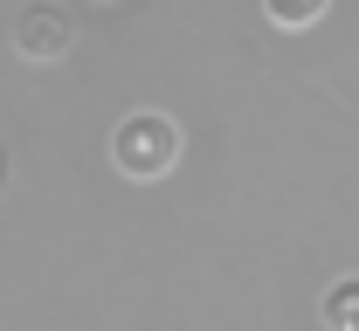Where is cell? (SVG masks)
Wrapping results in <instances>:
<instances>
[{"label":"cell","instance_id":"cell-1","mask_svg":"<svg viewBox=\"0 0 359 331\" xmlns=\"http://www.w3.org/2000/svg\"><path fill=\"white\" fill-rule=\"evenodd\" d=\"M111 166L125 180H166L180 166V125L166 111H125L111 125Z\"/></svg>","mask_w":359,"mask_h":331},{"label":"cell","instance_id":"cell-2","mask_svg":"<svg viewBox=\"0 0 359 331\" xmlns=\"http://www.w3.org/2000/svg\"><path fill=\"white\" fill-rule=\"evenodd\" d=\"M69 42H76L69 7H55V0H28V7L14 14V55H28V62H62Z\"/></svg>","mask_w":359,"mask_h":331},{"label":"cell","instance_id":"cell-3","mask_svg":"<svg viewBox=\"0 0 359 331\" xmlns=\"http://www.w3.org/2000/svg\"><path fill=\"white\" fill-rule=\"evenodd\" d=\"M318 318L325 331H359V276H339V283L318 297Z\"/></svg>","mask_w":359,"mask_h":331},{"label":"cell","instance_id":"cell-4","mask_svg":"<svg viewBox=\"0 0 359 331\" xmlns=\"http://www.w3.org/2000/svg\"><path fill=\"white\" fill-rule=\"evenodd\" d=\"M325 7H332V0H263V14L276 21V28H311Z\"/></svg>","mask_w":359,"mask_h":331}]
</instances>
